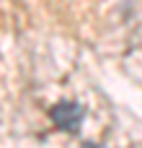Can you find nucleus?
<instances>
[{"instance_id":"obj_1","label":"nucleus","mask_w":142,"mask_h":148,"mask_svg":"<svg viewBox=\"0 0 142 148\" xmlns=\"http://www.w3.org/2000/svg\"><path fill=\"white\" fill-rule=\"evenodd\" d=\"M83 117H85V112H83V107H80V104L60 101L57 107H52V122H54L57 127L67 130V133H75V130L80 127Z\"/></svg>"},{"instance_id":"obj_2","label":"nucleus","mask_w":142,"mask_h":148,"mask_svg":"<svg viewBox=\"0 0 142 148\" xmlns=\"http://www.w3.org/2000/svg\"><path fill=\"white\" fill-rule=\"evenodd\" d=\"M83 148H98V146H93V143H85V146H83Z\"/></svg>"}]
</instances>
